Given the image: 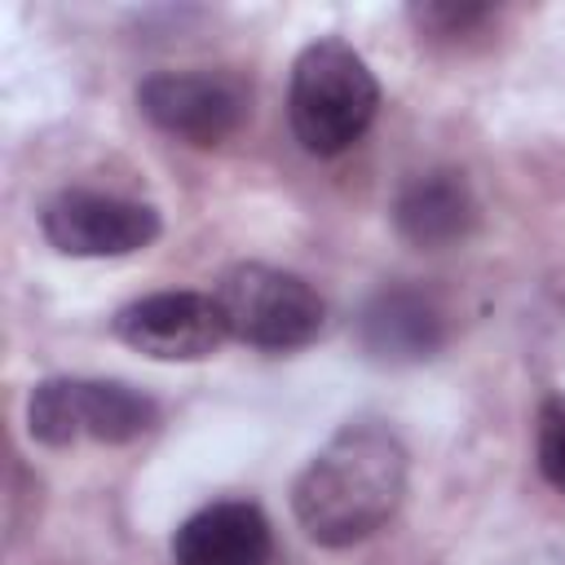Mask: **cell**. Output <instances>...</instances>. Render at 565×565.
<instances>
[{"label": "cell", "instance_id": "7", "mask_svg": "<svg viewBox=\"0 0 565 565\" xmlns=\"http://www.w3.org/2000/svg\"><path fill=\"white\" fill-rule=\"evenodd\" d=\"M115 335L154 362H199L221 349L225 318L203 291H154L115 313Z\"/></svg>", "mask_w": 565, "mask_h": 565}, {"label": "cell", "instance_id": "10", "mask_svg": "<svg viewBox=\"0 0 565 565\" xmlns=\"http://www.w3.org/2000/svg\"><path fill=\"white\" fill-rule=\"evenodd\" d=\"M477 221V199L463 181V172L433 168L411 177L393 199V230L424 252L459 243Z\"/></svg>", "mask_w": 565, "mask_h": 565}, {"label": "cell", "instance_id": "2", "mask_svg": "<svg viewBox=\"0 0 565 565\" xmlns=\"http://www.w3.org/2000/svg\"><path fill=\"white\" fill-rule=\"evenodd\" d=\"M375 110H380V84L353 44L327 35L300 49L287 84V119L309 154L327 159L349 150L371 128Z\"/></svg>", "mask_w": 565, "mask_h": 565}, {"label": "cell", "instance_id": "1", "mask_svg": "<svg viewBox=\"0 0 565 565\" xmlns=\"http://www.w3.org/2000/svg\"><path fill=\"white\" fill-rule=\"evenodd\" d=\"M406 494V446L375 419L344 424L296 477L291 512L318 547H353L384 530Z\"/></svg>", "mask_w": 565, "mask_h": 565}, {"label": "cell", "instance_id": "11", "mask_svg": "<svg viewBox=\"0 0 565 565\" xmlns=\"http://www.w3.org/2000/svg\"><path fill=\"white\" fill-rule=\"evenodd\" d=\"M534 455H539L543 481L565 494V397H547V402L539 406Z\"/></svg>", "mask_w": 565, "mask_h": 565}, {"label": "cell", "instance_id": "6", "mask_svg": "<svg viewBox=\"0 0 565 565\" xmlns=\"http://www.w3.org/2000/svg\"><path fill=\"white\" fill-rule=\"evenodd\" d=\"M137 106L159 132L207 150L238 132V124L247 115V93L230 75L159 71L137 84Z\"/></svg>", "mask_w": 565, "mask_h": 565}, {"label": "cell", "instance_id": "3", "mask_svg": "<svg viewBox=\"0 0 565 565\" xmlns=\"http://www.w3.org/2000/svg\"><path fill=\"white\" fill-rule=\"evenodd\" d=\"M154 419H159L154 402L124 380L53 375L40 380L26 402V428L44 446H75V441L124 446L150 433Z\"/></svg>", "mask_w": 565, "mask_h": 565}, {"label": "cell", "instance_id": "4", "mask_svg": "<svg viewBox=\"0 0 565 565\" xmlns=\"http://www.w3.org/2000/svg\"><path fill=\"white\" fill-rule=\"evenodd\" d=\"M225 331L247 344V349H265V353H287V349H305L318 331H322V300L318 291L274 265H230L216 278L212 291Z\"/></svg>", "mask_w": 565, "mask_h": 565}, {"label": "cell", "instance_id": "8", "mask_svg": "<svg viewBox=\"0 0 565 565\" xmlns=\"http://www.w3.org/2000/svg\"><path fill=\"white\" fill-rule=\"evenodd\" d=\"M358 344L371 362L411 366L446 344V318L433 296L415 287H384L358 313Z\"/></svg>", "mask_w": 565, "mask_h": 565}, {"label": "cell", "instance_id": "12", "mask_svg": "<svg viewBox=\"0 0 565 565\" xmlns=\"http://www.w3.org/2000/svg\"><path fill=\"white\" fill-rule=\"evenodd\" d=\"M411 18L433 35H459V31L477 26L481 18H490V9L486 4H415Z\"/></svg>", "mask_w": 565, "mask_h": 565}, {"label": "cell", "instance_id": "9", "mask_svg": "<svg viewBox=\"0 0 565 565\" xmlns=\"http://www.w3.org/2000/svg\"><path fill=\"white\" fill-rule=\"evenodd\" d=\"M172 561L177 565H269L274 534L256 503L221 499L177 525Z\"/></svg>", "mask_w": 565, "mask_h": 565}, {"label": "cell", "instance_id": "5", "mask_svg": "<svg viewBox=\"0 0 565 565\" xmlns=\"http://www.w3.org/2000/svg\"><path fill=\"white\" fill-rule=\"evenodd\" d=\"M163 221L150 203L97 194V190H62L40 207V234L62 256H132L159 238Z\"/></svg>", "mask_w": 565, "mask_h": 565}]
</instances>
